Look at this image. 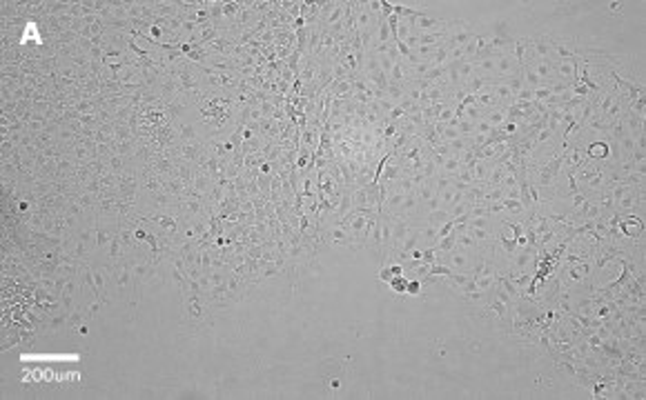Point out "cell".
Listing matches in <instances>:
<instances>
[{"label": "cell", "instance_id": "cell-1", "mask_svg": "<svg viewBox=\"0 0 646 400\" xmlns=\"http://www.w3.org/2000/svg\"><path fill=\"white\" fill-rule=\"evenodd\" d=\"M555 65V76L560 78V80H564V83H570V80H575V76H577V63H575V58L573 56H562L557 63H553Z\"/></svg>", "mask_w": 646, "mask_h": 400}, {"label": "cell", "instance_id": "cell-2", "mask_svg": "<svg viewBox=\"0 0 646 400\" xmlns=\"http://www.w3.org/2000/svg\"><path fill=\"white\" fill-rule=\"evenodd\" d=\"M448 265L457 271H470L473 269V260H470V254H466V252H450Z\"/></svg>", "mask_w": 646, "mask_h": 400}, {"label": "cell", "instance_id": "cell-3", "mask_svg": "<svg viewBox=\"0 0 646 400\" xmlns=\"http://www.w3.org/2000/svg\"><path fill=\"white\" fill-rule=\"evenodd\" d=\"M588 156L590 158H604V156H608V147L604 142H595V145H590Z\"/></svg>", "mask_w": 646, "mask_h": 400}, {"label": "cell", "instance_id": "cell-4", "mask_svg": "<svg viewBox=\"0 0 646 400\" xmlns=\"http://www.w3.org/2000/svg\"><path fill=\"white\" fill-rule=\"evenodd\" d=\"M457 167H459V162H457L455 158H450V160H446V169H448V172H450V174H453V172H457Z\"/></svg>", "mask_w": 646, "mask_h": 400}]
</instances>
